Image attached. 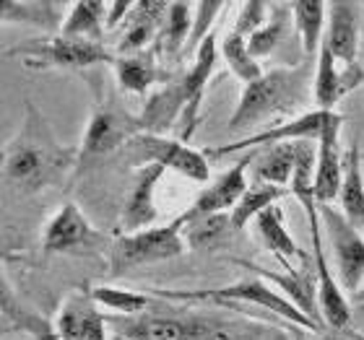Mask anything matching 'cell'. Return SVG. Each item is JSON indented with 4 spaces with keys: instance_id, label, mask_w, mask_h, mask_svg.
Instances as JSON below:
<instances>
[{
    "instance_id": "cell-43",
    "label": "cell",
    "mask_w": 364,
    "mask_h": 340,
    "mask_svg": "<svg viewBox=\"0 0 364 340\" xmlns=\"http://www.w3.org/2000/svg\"><path fill=\"white\" fill-rule=\"evenodd\" d=\"M37 340H39V338H37Z\"/></svg>"
},
{
    "instance_id": "cell-30",
    "label": "cell",
    "mask_w": 364,
    "mask_h": 340,
    "mask_svg": "<svg viewBox=\"0 0 364 340\" xmlns=\"http://www.w3.org/2000/svg\"><path fill=\"white\" fill-rule=\"evenodd\" d=\"M255 229H258V236L263 239L266 250L279 257V263L284 265V268H291L289 260L302 255V250H299L294 242V236L289 234L281 205H273L266 213H260L258 221H255Z\"/></svg>"
},
{
    "instance_id": "cell-28",
    "label": "cell",
    "mask_w": 364,
    "mask_h": 340,
    "mask_svg": "<svg viewBox=\"0 0 364 340\" xmlns=\"http://www.w3.org/2000/svg\"><path fill=\"white\" fill-rule=\"evenodd\" d=\"M185 221V244L188 250L198 252H213L224 247L232 239V234H237L232 226L229 213H216V216H203V219H182Z\"/></svg>"
},
{
    "instance_id": "cell-26",
    "label": "cell",
    "mask_w": 364,
    "mask_h": 340,
    "mask_svg": "<svg viewBox=\"0 0 364 340\" xmlns=\"http://www.w3.org/2000/svg\"><path fill=\"white\" fill-rule=\"evenodd\" d=\"M193 18H196V3H169L161 23L159 45H156L159 55H164L167 60H177L185 55L190 31H193Z\"/></svg>"
},
{
    "instance_id": "cell-21",
    "label": "cell",
    "mask_w": 364,
    "mask_h": 340,
    "mask_svg": "<svg viewBox=\"0 0 364 340\" xmlns=\"http://www.w3.org/2000/svg\"><path fill=\"white\" fill-rule=\"evenodd\" d=\"M169 3H156V0H144L133 6V13L122 26V37L117 42V55H138L159 45L161 23L167 16Z\"/></svg>"
},
{
    "instance_id": "cell-22",
    "label": "cell",
    "mask_w": 364,
    "mask_h": 340,
    "mask_svg": "<svg viewBox=\"0 0 364 340\" xmlns=\"http://www.w3.org/2000/svg\"><path fill=\"white\" fill-rule=\"evenodd\" d=\"M68 8L70 6L58 0H3L0 18L3 23H21L37 31H47L50 37H58L63 31Z\"/></svg>"
},
{
    "instance_id": "cell-6",
    "label": "cell",
    "mask_w": 364,
    "mask_h": 340,
    "mask_svg": "<svg viewBox=\"0 0 364 340\" xmlns=\"http://www.w3.org/2000/svg\"><path fill=\"white\" fill-rule=\"evenodd\" d=\"M185 221L177 216L169 224L161 226L144 229L136 234H117L107 250V265H109V275H125V273L136 270V268H146V265L167 263L175 257L185 255L188 244H185Z\"/></svg>"
},
{
    "instance_id": "cell-3",
    "label": "cell",
    "mask_w": 364,
    "mask_h": 340,
    "mask_svg": "<svg viewBox=\"0 0 364 340\" xmlns=\"http://www.w3.org/2000/svg\"><path fill=\"white\" fill-rule=\"evenodd\" d=\"M315 60L302 57L296 65L273 68L250 86H242L240 102L229 117V133L255 128V125H276L279 117H289L307 104L312 97Z\"/></svg>"
},
{
    "instance_id": "cell-27",
    "label": "cell",
    "mask_w": 364,
    "mask_h": 340,
    "mask_svg": "<svg viewBox=\"0 0 364 340\" xmlns=\"http://www.w3.org/2000/svg\"><path fill=\"white\" fill-rule=\"evenodd\" d=\"M291 16H294V29L302 42V53L310 60H318V53L326 42V16L328 3H315V0H299L291 3Z\"/></svg>"
},
{
    "instance_id": "cell-13",
    "label": "cell",
    "mask_w": 364,
    "mask_h": 340,
    "mask_svg": "<svg viewBox=\"0 0 364 340\" xmlns=\"http://www.w3.org/2000/svg\"><path fill=\"white\" fill-rule=\"evenodd\" d=\"M260 151H247L235 161V167H229L227 172H221L213 182H208L196 200L190 203V208L182 213V219H203V216H216V213H232L240 205L242 195L247 192L250 182H247V172L255 164Z\"/></svg>"
},
{
    "instance_id": "cell-4",
    "label": "cell",
    "mask_w": 364,
    "mask_h": 340,
    "mask_svg": "<svg viewBox=\"0 0 364 340\" xmlns=\"http://www.w3.org/2000/svg\"><path fill=\"white\" fill-rule=\"evenodd\" d=\"M149 294H154L161 302L180 304H211V307H247L250 304V307H258V309H266L281 317L289 327H302L307 333H326L307 314L296 309L281 291H276L271 283H266L258 275L240 278L219 288H151Z\"/></svg>"
},
{
    "instance_id": "cell-5",
    "label": "cell",
    "mask_w": 364,
    "mask_h": 340,
    "mask_svg": "<svg viewBox=\"0 0 364 340\" xmlns=\"http://www.w3.org/2000/svg\"><path fill=\"white\" fill-rule=\"evenodd\" d=\"M94 106H91L89 122H86L84 138L78 146V169L76 174H84L94 167L99 159L109 153L122 151L136 136H141V120L138 114L128 112L125 106L112 97L105 94V89L94 84Z\"/></svg>"
},
{
    "instance_id": "cell-31",
    "label": "cell",
    "mask_w": 364,
    "mask_h": 340,
    "mask_svg": "<svg viewBox=\"0 0 364 340\" xmlns=\"http://www.w3.org/2000/svg\"><path fill=\"white\" fill-rule=\"evenodd\" d=\"M289 23H294L291 3H271V18H268V23L247 39L250 55L255 60H266V57H271L279 50V45L289 34Z\"/></svg>"
},
{
    "instance_id": "cell-8",
    "label": "cell",
    "mask_w": 364,
    "mask_h": 340,
    "mask_svg": "<svg viewBox=\"0 0 364 340\" xmlns=\"http://www.w3.org/2000/svg\"><path fill=\"white\" fill-rule=\"evenodd\" d=\"M120 153L122 159L136 169L156 164L164 172H177L180 177L196 182V185H208L211 182V164H208L205 151H198L185 141L141 133Z\"/></svg>"
},
{
    "instance_id": "cell-38",
    "label": "cell",
    "mask_w": 364,
    "mask_h": 340,
    "mask_svg": "<svg viewBox=\"0 0 364 340\" xmlns=\"http://www.w3.org/2000/svg\"><path fill=\"white\" fill-rule=\"evenodd\" d=\"M287 333H289V338H291V340H312V338H307V333H304L302 327H289L287 325Z\"/></svg>"
},
{
    "instance_id": "cell-14",
    "label": "cell",
    "mask_w": 364,
    "mask_h": 340,
    "mask_svg": "<svg viewBox=\"0 0 364 340\" xmlns=\"http://www.w3.org/2000/svg\"><path fill=\"white\" fill-rule=\"evenodd\" d=\"M364 84V65L357 60L354 65H338L331 50L320 47L318 60H315V78H312V102L315 109L336 112V106L346 94L357 91Z\"/></svg>"
},
{
    "instance_id": "cell-17",
    "label": "cell",
    "mask_w": 364,
    "mask_h": 340,
    "mask_svg": "<svg viewBox=\"0 0 364 340\" xmlns=\"http://www.w3.org/2000/svg\"><path fill=\"white\" fill-rule=\"evenodd\" d=\"M362 13L364 6L349 0L328 3V31L326 47L338 65H354L362 53Z\"/></svg>"
},
{
    "instance_id": "cell-36",
    "label": "cell",
    "mask_w": 364,
    "mask_h": 340,
    "mask_svg": "<svg viewBox=\"0 0 364 340\" xmlns=\"http://www.w3.org/2000/svg\"><path fill=\"white\" fill-rule=\"evenodd\" d=\"M271 18V3H263V0H250L240 6V13L235 18V26L232 29L237 34H242L245 39H250L258 29H263Z\"/></svg>"
},
{
    "instance_id": "cell-37",
    "label": "cell",
    "mask_w": 364,
    "mask_h": 340,
    "mask_svg": "<svg viewBox=\"0 0 364 340\" xmlns=\"http://www.w3.org/2000/svg\"><path fill=\"white\" fill-rule=\"evenodd\" d=\"M133 6H136V3H120V0L107 3V31H114L117 26H125L128 16L133 13Z\"/></svg>"
},
{
    "instance_id": "cell-33",
    "label": "cell",
    "mask_w": 364,
    "mask_h": 340,
    "mask_svg": "<svg viewBox=\"0 0 364 340\" xmlns=\"http://www.w3.org/2000/svg\"><path fill=\"white\" fill-rule=\"evenodd\" d=\"M219 55L224 57L229 70L242 81V86L255 84V81L266 73V70L260 68V62L250 55L247 39H245L242 34H237L235 29L224 31V37L219 39Z\"/></svg>"
},
{
    "instance_id": "cell-18",
    "label": "cell",
    "mask_w": 364,
    "mask_h": 340,
    "mask_svg": "<svg viewBox=\"0 0 364 340\" xmlns=\"http://www.w3.org/2000/svg\"><path fill=\"white\" fill-rule=\"evenodd\" d=\"M161 177H164V169L156 167V164H149V167H141L136 172V180H133V187H130L128 197H125V205L120 211V234H136V231H144V229H151L159 219V211H156V187H159Z\"/></svg>"
},
{
    "instance_id": "cell-12",
    "label": "cell",
    "mask_w": 364,
    "mask_h": 340,
    "mask_svg": "<svg viewBox=\"0 0 364 340\" xmlns=\"http://www.w3.org/2000/svg\"><path fill=\"white\" fill-rule=\"evenodd\" d=\"M235 265H242L247 270H252V275L263 278L266 283H271L273 288H281L284 296L294 304L296 309L307 314L318 327L326 330L323 314H320V302H318V270H315V260L307 252L299 255V268H284L287 273L266 270L263 265L250 263V260H232Z\"/></svg>"
},
{
    "instance_id": "cell-1",
    "label": "cell",
    "mask_w": 364,
    "mask_h": 340,
    "mask_svg": "<svg viewBox=\"0 0 364 340\" xmlns=\"http://www.w3.org/2000/svg\"><path fill=\"white\" fill-rule=\"evenodd\" d=\"M78 169V148L63 146L34 102H26L21 128L3 146V182L21 197L55 187Z\"/></svg>"
},
{
    "instance_id": "cell-19",
    "label": "cell",
    "mask_w": 364,
    "mask_h": 340,
    "mask_svg": "<svg viewBox=\"0 0 364 340\" xmlns=\"http://www.w3.org/2000/svg\"><path fill=\"white\" fill-rule=\"evenodd\" d=\"M219 57H221L219 37L211 34L203 45L198 47L193 65L180 76L182 86H185V94H188V109H185V114H182V125H185V130H182V141H185V143L190 141V136L196 133L198 122H200V106H203L205 86H208V81H211Z\"/></svg>"
},
{
    "instance_id": "cell-41",
    "label": "cell",
    "mask_w": 364,
    "mask_h": 340,
    "mask_svg": "<svg viewBox=\"0 0 364 340\" xmlns=\"http://www.w3.org/2000/svg\"><path fill=\"white\" fill-rule=\"evenodd\" d=\"M357 302H362V304H364V286H362V291L357 294Z\"/></svg>"
},
{
    "instance_id": "cell-40",
    "label": "cell",
    "mask_w": 364,
    "mask_h": 340,
    "mask_svg": "<svg viewBox=\"0 0 364 340\" xmlns=\"http://www.w3.org/2000/svg\"><path fill=\"white\" fill-rule=\"evenodd\" d=\"M364 57V13H362V53H359Z\"/></svg>"
},
{
    "instance_id": "cell-9",
    "label": "cell",
    "mask_w": 364,
    "mask_h": 340,
    "mask_svg": "<svg viewBox=\"0 0 364 340\" xmlns=\"http://www.w3.org/2000/svg\"><path fill=\"white\" fill-rule=\"evenodd\" d=\"M333 112H323V109H307V112L296 114L291 120H281L271 128H260L247 138H240L235 143H221L205 148V156L213 159H224L232 153H247V151H263L279 143H318L328 120Z\"/></svg>"
},
{
    "instance_id": "cell-34",
    "label": "cell",
    "mask_w": 364,
    "mask_h": 340,
    "mask_svg": "<svg viewBox=\"0 0 364 340\" xmlns=\"http://www.w3.org/2000/svg\"><path fill=\"white\" fill-rule=\"evenodd\" d=\"M91 294H94L99 307H105L109 314H117V317H138L159 302L154 294H136V291L114 286H94Z\"/></svg>"
},
{
    "instance_id": "cell-15",
    "label": "cell",
    "mask_w": 364,
    "mask_h": 340,
    "mask_svg": "<svg viewBox=\"0 0 364 340\" xmlns=\"http://www.w3.org/2000/svg\"><path fill=\"white\" fill-rule=\"evenodd\" d=\"M346 117L333 112L328 120L318 146V164H315V200L318 205H333L338 200L343 182V153H341V128Z\"/></svg>"
},
{
    "instance_id": "cell-29",
    "label": "cell",
    "mask_w": 364,
    "mask_h": 340,
    "mask_svg": "<svg viewBox=\"0 0 364 340\" xmlns=\"http://www.w3.org/2000/svg\"><path fill=\"white\" fill-rule=\"evenodd\" d=\"M107 31V3L97 0H81L70 3L65 23H63V37L70 39H89V42H102L105 45Z\"/></svg>"
},
{
    "instance_id": "cell-32",
    "label": "cell",
    "mask_w": 364,
    "mask_h": 340,
    "mask_svg": "<svg viewBox=\"0 0 364 340\" xmlns=\"http://www.w3.org/2000/svg\"><path fill=\"white\" fill-rule=\"evenodd\" d=\"M287 195H291V192H289V190H284V187L266 185V182H252L250 187H247V192L242 195V200H240V205L229 213L235 231L240 234V231H242L250 221H258L260 213H266L268 208L279 205L281 197H287Z\"/></svg>"
},
{
    "instance_id": "cell-24",
    "label": "cell",
    "mask_w": 364,
    "mask_h": 340,
    "mask_svg": "<svg viewBox=\"0 0 364 340\" xmlns=\"http://www.w3.org/2000/svg\"><path fill=\"white\" fill-rule=\"evenodd\" d=\"M338 211L346 216L351 226L364 231V172H362V151L357 143L349 146L343 153V182L338 192Z\"/></svg>"
},
{
    "instance_id": "cell-25",
    "label": "cell",
    "mask_w": 364,
    "mask_h": 340,
    "mask_svg": "<svg viewBox=\"0 0 364 340\" xmlns=\"http://www.w3.org/2000/svg\"><path fill=\"white\" fill-rule=\"evenodd\" d=\"M296 156H299V143H279L263 148L252 164V180L289 190L296 169Z\"/></svg>"
},
{
    "instance_id": "cell-7",
    "label": "cell",
    "mask_w": 364,
    "mask_h": 340,
    "mask_svg": "<svg viewBox=\"0 0 364 340\" xmlns=\"http://www.w3.org/2000/svg\"><path fill=\"white\" fill-rule=\"evenodd\" d=\"M6 57H18L31 70H89L97 65H112L117 53H112L102 42L58 34V37L31 39L23 45L8 47Z\"/></svg>"
},
{
    "instance_id": "cell-10",
    "label": "cell",
    "mask_w": 364,
    "mask_h": 340,
    "mask_svg": "<svg viewBox=\"0 0 364 340\" xmlns=\"http://www.w3.org/2000/svg\"><path fill=\"white\" fill-rule=\"evenodd\" d=\"M107 236L91 226V221L84 216V211L76 203H63L53 213L42 229V252L45 255H99L109 250Z\"/></svg>"
},
{
    "instance_id": "cell-23",
    "label": "cell",
    "mask_w": 364,
    "mask_h": 340,
    "mask_svg": "<svg viewBox=\"0 0 364 340\" xmlns=\"http://www.w3.org/2000/svg\"><path fill=\"white\" fill-rule=\"evenodd\" d=\"M159 50L151 47L146 53L138 55H117L112 62L114 81L122 91L146 97L154 86L161 81V65H159Z\"/></svg>"
},
{
    "instance_id": "cell-11",
    "label": "cell",
    "mask_w": 364,
    "mask_h": 340,
    "mask_svg": "<svg viewBox=\"0 0 364 340\" xmlns=\"http://www.w3.org/2000/svg\"><path fill=\"white\" fill-rule=\"evenodd\" d=\"M320 219L328 231V242L333 247L338 283L349 294L357 296L364 286V236L351 226L336 205H320Z\"/></svg>"
},
{
    "instance_id": "cell-2",
    "label": "cell",
    "mask_w": 364,
    "mask_h": 340,
    "mask_svg": "<svg viewBox=\"0 0 364 340\" xmlns=\"http://www.w3.org/2000/svg\"><path fill=\"white\" fill-rule=\"evenodd\" d=\"M193 309L196 307H172V302L159 299L156 307L138 317L107 314V325L114 327L117 340H281L279 333H263V327Z\"/></svg>"
},
{
    "instance_id": "cell-35",
    "label": "cell",
    "mask_w": 364,
    "mask_h": 340,
    "mask_svg": "<svg viewBox=\"0 0 364 340\" xmlns=\"http://www.w3.org/2000/svg\"><path fill=\"white\" fill-rule=\"evenodd\" d=\"M224 11H227V3H196V18H193V31H190V42L185 47V55L198 53V47L213 34L211 26Z\"/></svg>"
},
{
    "instance_id": "cell-16",
    "label": "cell",
    "mask_w": 364,
    "mask_h": 340,
    "mask_svg": "<svg viewBox=\"0 0 364 340\" xmlns=\"http://www.w3.org/2000/svg\"><path fill=\"white\" fill-rule=\"evenodd\" d=\"M55 335L60 340H107V314L99 312L91 286H81L63 302Z\"/></svg>"
},
{
    "instance_id": "cell-42",
    "label": "cell",
    "mask_w": 364,
    "mask_h": 340,
    "mask_svg": "<svg viewBox=\"0 0 364 340\" xmlns=\"http://www.w3.org/2000/svg\"><path fill=\"white\" fill-rule=\"evenodd\" d=\"M362 65H364V57H362Z\"/></svg>"
},
{
    "instance_id": "cell-20",
    "label": "cell",
    "mask_w": 364,
    "mask_h": 340,
    "mask_svg": "<svg viewBox=\"0 0 364 340\" xmlns=\"http://www.w3.org/2000/svg\"><path fill=\"white\" fill-rule=\"evenodd\" d=\"M185 109H188V94H185L182 78H172L146 97L144 109L138 112L141 130L151 136H164L182 120Z\"/></svg>"
},
{
    "instance_id": "cell-39",
    "label": "cell",
    "mask_w": 364,
    "mask_h": 340,
    "mask_svg": "<svg viewBox=\"0 0 364 340\" xmlns=\"http://www.w3.org/2000/svg\"><path fill=\"white\" fill-rule=\"evenodd\" d=\"M326 340H351V338H343L341 333H331V335H326Z\"/></svg>"
}]
</instances>
